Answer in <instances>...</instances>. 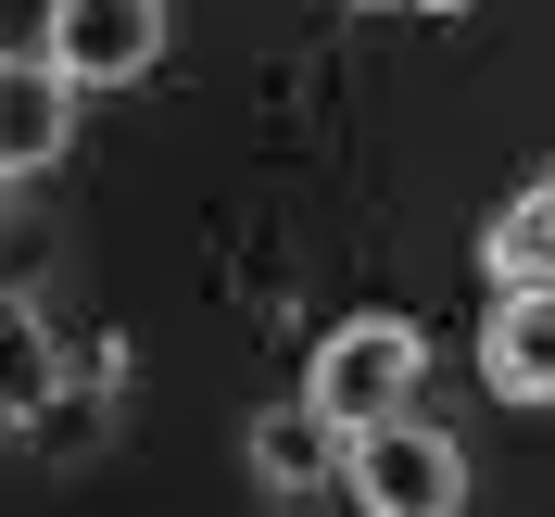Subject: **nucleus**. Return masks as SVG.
<instances>
[{"mask_svg": "<svg viewBox=\"0 0 555 517\" xmlns=\"http://www.w3.org/2000/svg\"><path fill=\"white\" fill-rule=\"evenodd\" d=\"M416 366H429V341H416L404 315H353V328H328V341H315L304 391L341 416V429H379V416H404Z\"/></svg>", "mask_w": 555, "mask_h": 517, "instance_id": "nucleus-2", "label": "nucleus"}, {"mask_svg": "<svg viewBox=\"0 0 555 517\" xmlns=\"http://www.w3.org/2000/svg\"><path fill=\"white\" fill-rule=\"evenodd\" d=\"M165 38H177L165 0H51V13H38V51H51L76 89H139V76L165 64Z\"/></svg>", "mask_w": 555, "mask_h": 517, "instance_id": "nucleus-3", "label": "nucleus"}, {"mask_svg": "<svg viewBox=\"0 0 555 517\" xmlns=\"http://www.w3.org/2000/svg\"><path fill=\"white\" fill-rule=\"evenodd\" d=\"M480 266H492V277H555V177H543V190H518V203L492 215Z\"/></svg>", "mask_w": 555, "mask_h": 517, "instance_id": "nucleus-7", "label": "nucleus"}, {"mask_svg": "<svg viewBox=\"0 0 555 517\" xmlns=\"http://www.w3.org/2000/svg\"><path fill=\"white\" fill-rule=\"evenodd\" d=\"M64 139H76V76L51 64V51H13V76H0V177H13V190L51 177Z\"/></svg>", "mask_w": 555, "mask_h": 517, "instance_id": "nucleus-5", "label": "nucleus"}, {"mask_svg": "<svg viewBox=\"0 0 555 517\" xmlns=\"http://www.w3.org/2000/svg\"><path fill=\"white\" fill-rule=\"evenodd\" d=\"M480 379L505 404H555V277H505V303L480 315Z\"/></svg>", "mask_w": 555, "mask_h": 517, "instance_id": "nucleus-6", "label": "nucleus"}, {"mask_svg": "<svg viewBox=\"0 0 555 517\" xmlns=\"http://www.w3.org/2000/svg\"><path fill=\"white\" fill-rule=\"evenodd\" d=\"M241 467H253L266 505H315V492L353 480V429L315 404V391H291V404H266V416L241 429Z\"/></svg>", "mask_w": 555, "mask_h": 517, "instance_id": "nucleus-4", "label": "nucleus"}, {"mask_svg": "<svg viewBox=\"0 0 555 517\" xmlns=\"http://www.w3.org/2000/svg\"><path fill=\"white\" fill-rule=\"evenodd\" d=\"M51 391H64V379H51V315H38V303H13V391H0V404H13V416H38Z\"/></svg>", "mask_w": 555, "mask_h": 517, "instance_id": "nucleus-8", "label": "nucleus"}, {"mask_svg": "<svg viewBox=\"0 0 555 517\" xmlns=\"http://www.w3.org/2000/svg\"><path fill=\"white\" fill-rule=\"evenodd\" d=\"M341 505H366V517H454V505H467V454L404 404V416H379V429H353Z\"/></svg>", "mask_w": 555, "mask_h": 517, "instance_id": "nucleus-1", "label": "nucleus"}]
</instances>
